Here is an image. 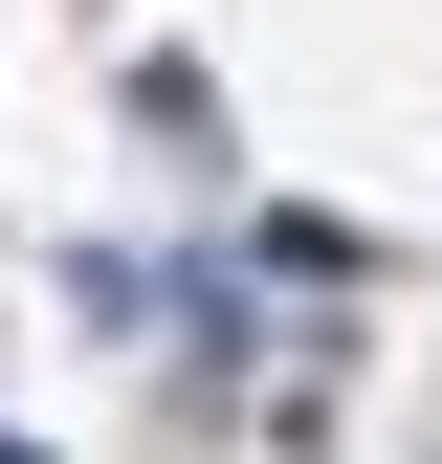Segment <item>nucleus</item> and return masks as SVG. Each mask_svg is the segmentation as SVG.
<instances>
[{"label":"nucleus","instance_id":"obj_1","mask_svg":"<svg viewBox=\"0 0 442 464\" xmlns=\"http://www.w3.org/2000/svg\"><path fill=\"white\" fill-rule=\"evenodd\" d=\"M244 266H288V287H376V244H354V221H310V199H265Z\"/></svg>","mask_w":442,"mask_h":464},{"label":"nucleus","instance_id":"obj_2","mask_svg":"<svg viewBox=\"0 0 442 464\" xmlns=\"http://www.w3.org/2000/svg\"><path fill=\"white\" fill-rule=\"evenodd\" d=\"M0 464H44V442H0Z\"/></svg>","mask_w":442,"mask_h":464}]
</instances>
